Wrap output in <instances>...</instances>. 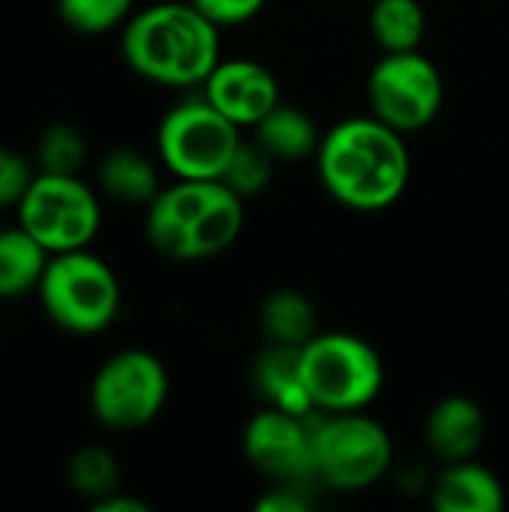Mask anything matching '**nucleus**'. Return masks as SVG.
Segmentation results:
<instances>
[{
  "mask_svg": "<svg viewBox=\"0 0 509 512\" xmlns=\"http://www.w3.org/2000/svg\"><path fill=\"white\" fill-rule=\"evenodd\" d=\"M315 159L330 198L357 213L393 207L411 180L405 135L375 114L330 126L321 135Z\"/></svg>",
  "mask_w": 509,
  "mask_h": 512,
  "instance_id": "obj_1",
  "label": "nucleus"
},
{
  "mask_svg": "<svg viewBox=\"0 0 509 512\" xmlns=\"http://www.w3.org/2000/svg\"><path fill=\"white\" fill-rule=\"evenodd\" d=\"M201 9L189 0L150 3L129 15L120 27V57L144 81L192 90L222 60V36Z\"/></svg>",
  "mask_w": 509,
  "mask_h": 512,
  "instance_id": "obj_2",
  "label": "nucleus"
},
{
  "mask_svg": "<svg viewBox=\"0 0 509 512\" xmlns=\"http://www.w3.org/2000/svg\"><path fill=\"white\" fill-rule=\"evenodd\" d=\"M243 219V198L222 180H174L144 207V234L168 261H207L234 246Z\"/></svg>",
  "mask_w": 509,
  "mask_h": 512,
  "instance_id": "obj_3",
  "label": "nucleus"
},
{
  "mask_svg": "<svg viewBox=\"0 0 509 512\" xmlns=\"http://www.w3.org/2000/svg\"><path fill=\"white\" fill-rule=\"evenodd\" d=\"M36 300L57 330L69 336H99L120 315L123 285L102 255L75 249L48 258Z\"/></svg>",
  "mask_w": 509,
  "mask_h": 512,
  "instance_id": "obj_4",
  "label": "nucleus"
},
{
  "mask_svg": "<svg viewBox=\"0 0 509 512\" xmlns=\"http://www.w3.org/2000/svg\"><path fill=\"white\" fill-rule=\"evenodd\" d=\"M300 369L318 414L366 411L384 387L381 354L354 333H315L300 348Z\"/></svg>",
  "mask_w": 509,
  "mask_h": 512,
  "instance_id": "obj_5",
  "label": "nucleus"
},
{
  "mask_svg": "<svg viewBox=\"0 0 509 512\" xmlns=\"http://www.w3.org/2000/svg\"><path fill=\"white\" fill-rule=\"evenodd\" d=\"M240 144V126L204 93L171 105L156 126V159L174 180H222Z\"/></svg>",
  "mask_w": 509,
  "mask_h": 512,
  "instance_id": "obj_6",
  "label": "nucleus"
},
{
  "mask_svg": "<svg viewBox=\"0 0 509 512\" xmlns=\"http://www.w3.org/2000/svg\"><path fill=\"white\" fill-rule=\"evenodd\" d=\"M15 222L51 255L90 249L102 228V192L81 174L36 171L15 207Z\"/></svg>",
  "mask_w": 509,
  "mask_h": 512,
  "instance_id": "obj_7",
  "label": "nucleus"
},
{
  "mask_svg": "<svg viewBox=\"0 0 509 512\" xmlns=\"http://www.w3.org/2000/svg\"><path fill=\"white\" fill-rule=\"evenodd\" d=\"M168 393L171 381L165 363L144 348H123L93 372L87 405L102 429L135 432L162 414Z\"/></svg>",
  "mask_w": 509,
  "mask_h": 512,
  "instance_id": "obj_8",
  "label": "nucleus"
},
{
  "mask_svg": "<svg viewBox=\"0 0 509 512\" xmlns=\"http://www.w3.org/2000/svg\"><path fill=\"white\" fill-rule=\"evenodd\" d=\"M393 465L390 432L363 411L315 414V480L336 492H363Z\"/></svg>",
  "mask_w": 509,
  "mask_h": 512,
  "instance_id": "obj_9",
  "label": "nucleus"
},
{
  "mask_svg": "<svg viewBox=\"0 0 509 512\" xmlns=\"http://www.w3.org/2000/svg\"><path fill=\"white\" fill-rule=\"evenodd\" d=\"M369 105L378 120L402 135L426 129L444 105V78L438 66L417 51L384 54L366 81Z\"/></svg>",
  "mask_w": 509,
  "mask_h": 512,
  "instance_id": "obj_10",
  "label": "nucleus"
},
{
  "mask_svg": "<svg viewBox=\"0 0 509 512\" xmlns=\"http://www.w3.org/2000/svg\"><path fill=\"white\" fill-rule=\"evenodd\" d=\"M243 453L276 483L315 480V414L297 417L267 405L243 429Z\"/></svg>",
  "mask_w": 509,
  "mask_h": 512,
  "instance_id": "obj_11",
  "label": "nucleus"
},
{
  "mask_svg": "<svg viewBox=\"0 0 509 512\" xmlns=\"http://www.w3.org/2000/svg\"><path fill=\"white\" fill-rule=\"evenodd\" d=\"M201 93L213 108H219L240 129L243 126L255 129L282 102L276 75L264 63L249 57L219 60L216 69L201 84Z\"/></svg>",
  "mask_w": 509,
  "mask_h": 512,
  "instance_id": "obj_12",
  "label": "nucleus"
},
{
  "mask_svg": "<svg viewBox=\"0 0 509 512\" xmlns=\"http://www.w3.org/2000/svg\"><path fill=\"white\" fill-rule=\"evenodd\" d=\"M423 438L429 450L444 462L474 459L486 438V414L468 396H447L429 411L423 423Z\"/></svg>",
  "mask_w": 509,
  "mask_h": 512,
  "instance_id": "obj_13",
  "label": "nucleus"
},
{
  "mask_svg": "<svg viewBox=\"0 0 509 512\" xmlns=\"http://www.w3.org/2000/svg\"><path fill=\"white\" fill-rule=\"evenodd\" d=\"M504 504L501 480L474 459L447 462L432 486V507L438 512H501Z\"/></svg>",
  "mask_w": 509,
  "mask_h": 512,
  "instance_id": "obj_14",
  "label": "nucleus"
},
{
  "mask_svg": "<svg viewBox=\"0 0 509 512\" xmlns=\"http://www.w3.org/2000/svg\"><path fill=\"white\" fill-rule=\"evenodd\" d=\"M96 189L123 207H147L159 189V165L138 147H111L96 165Z\"/></svg>",
  "mask_w": 509,
  "mask_h": 512,
  "instance_id": "obj_15",
  "label": "nucleus"
},
{
  "mask_svg": "<svg viewBox=\"0 0 509 512\" xmlns=\"http://www.w3.org/2000/svg\"><path fill=\"white\" fill-rule=\"evenodd\" d=\"M255 387L267 399V405L282 408L297 417L318 414L312 396L303 381L300 369V348L297 345H276L270 342L261 357L255 360Z\"/></svg>",
  "mask_w": 509,
  "mask_h": 512,
  "instance_id": "obj_16",
  "label": "nucleus"
},
{
  "mask_svg": "<svg viewBox=\"0 0 509 512\" xmlns=\"http://www.w3.org/2000/svg\"><path fill=\"white\" fill-rule=\"evenodd\" d=\"M51 252L30 237L18 222L0 231V300L36 294Z\"/></svg>",
  "mask_w": 509,
  "mask_h": 512,
  "instance_id": "obj_17",
  "label": "nucleus"
},
{
  "mask_svg": "<svg viewBox=\"0 0 509 512\" xmlns=\"http://www.w3.org/2000/svg\"><path fill=\"white\" fill-rule=\"evenodd\" d=\"M255 141L276 159V162H300L315 156L321 144V132L315 120L297 108L279 102L258 126H255Z\"/></svg>",
  "mask_w": 509,
  "mask_h": 512,
  "instance_id": "obj_18",
  "label": "nucleus"
},
{
  "mask_svg": "<svg viewBox=\"0 0 509 512\" xmlns=\"http://www.w3.org/2000/svg\"><path fill=\"white\" fill-rule=\"evenodd\" d=\"M258 321H261V330L267 333V339L276 345L303 348L318 333V312H315L312 300L291 288L273 291L261 303Z\"/></svg>",
  "mask_w": 509,
  "mask_h": 512,
  "instance_id": "obj_19",
  "label": "nucleus"
},
{
  "mask_svg": "<svg viewBox=\"0 0 509 512\" xmlns=\"http://www.w3.org/2000/svg\"><path fill=\"white\" fill-rule=\"evenodd\" d=\"M369 30L384 54L417 51L426 33V12L420 0H372Z\"/></svg>",
  "mask_w": 509,
  "mask_h": 512,
  "instance_id": "obj_20",
  "label": "nucleus"
},
{
  "mask_svg": "<svg viewBox=\"0 0 509 512\" xmlns=\"http://www.w3.org/2000/svg\"><path fill=\"white\" fill-rule=\"evenodd\" d=\"M66 483L78 498L93 504L120 489V483H123L120 462L108 447H99V444L78 447L66 459Z\"/></svg>",
  "mask_w": 509,
  "mask_h": 512,
  "instance_id": "obj_21",
  "label": "nucleus"
},
{
  "mask_svg": "<svg viewBox=\"0 0 509 512\" xmlns=\"http://www.w3.org/2000/svg\"><path fill=\"white\" fill-rule=\"evenodd\" d=\"M36 171L48 174H81L90 162V144L75 123H48L33 147Z\"/></svg>",
  "mask_w": 509,
  "mask_h": 512,
  "instance_id": "obj_22",
  "label": "nucleus"
},
{
  "mask_svg": "<svg viewBox=\"0 0 509 512\" xmlns=\"http://www.w3.org/2000/svg\"><path fill=\"white\" fill-rule=\"evenodd\" d=\"M60 21L81 36H102L129 21L135 0H54Z\"/></svg>",
  "mask_w": 509,
  "mask_h": 512,
  "instance_id": "obj_23",
  "label": "nucleus"
},
{
  "mask_svg": "<svg viewBox=\"0 0 509 512\" xmlns=\"http://www.w3.org/2000/svg\"><path fill=\"white\" fill-rule=\"evenodd\" d=\"M273 156L258 144V141H243L237 147V153L231 156L225 174H222V183L228 189H234L243 201L258 195L267 183H270V174H273Z\"/></svg>",
  "mask_w": 509,
  "mask_h": 512,
  "instance_id": "obj_24",
  "label": "nucleus"
},
{
  "mask_svg": "<svg viewBox=\"0 0 509 512\" xmlns=\"http://www.w3.org/2000/svg\"><path fill=\"white\" fill-rule=\"evenodd\" d=\"M36 177V162L21 150L0 144V210H15Z\"/></svg>",
  "mask_w": 509,
  "mask_h": 512,
  "instance_id": "obj_25",
  "label": "nucleus"
},
{
  "mask_svg": "<svg viewBox=\"0 0 509 512\" xmlns=\"http://www.w3.org/2000/svg\"><path fill=\"white\" fill-rule=\"evenodd\" d=\"M195 9H201L213 24L219 27H234L252 21L267 0H189Z\"/></svg>",
  "mask_w": 509,
  "mask_h": 512,
  "instance_id": "obj_26",
  "label": "nucleus"
},
{
  "mask_svg": "<svg viewBox=\"0 0 509 512\" xmlns=\"http://www.w3.org/2000/svg\"><path fill=\"white\" fill-rule=\"evenodd\" d=\"M258 512H303L306 510V498L300 495V483H279L276 489H270L267 495L258 498L255 504Z\"/></svg>",
  "mask_w": 509,
  "mask_h": 512,
  "instance_id": "obj_27",
  "label": "nucleus"
},
{
  "mask_svg": "<svg viewBox=\"0 0 509 512\" xmlns=\"http://www.w3.org/2000/svg\"><path fill=\"white\" fill-rule=\"evenodd\" d=\"M87 507H90V512H150V507L141 498L123 492V489H117V492H111V495L87 504Z\"/></svg>",
  "mask_w": 509,
  "mask_h": 512,
  "instance_id": "obj_28",
  "label": "nucleus"
},
{
  "mask_svg": "<svg viewBox=\"0 0 509 512\" xmlns=\"http://www.w3.org/2000/svg\"><path fill=\"white\" fill-rule=\"evenodd\" d=\"M369 3H372V0H369Z\"/></svg>",
  "mask_w": 509,
  "mask_h": 512,
  "instance_id": "obj_29",
  "label": "nucleus"
}]
</instances>
